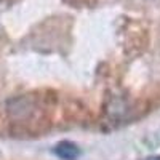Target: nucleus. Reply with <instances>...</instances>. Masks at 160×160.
I'll return each instance as SVG.
<instances>
[{"mask_svg": "<svg viewBox=\"0 0 160 160\" xmlns=\"http://www.w3.org/2000/svg\"><path fill=\"white\" fill-rule=\"evenodd\" d=\"M144 160H160V155H155V157H149V158H144Z\"/></svg>", "mask_w": 160, "mask_h": 160, "instance_id": "nucleus-2", "label": "nucleus"}, {"mask_svg": "<svg viewBox=\"0 0 160 160\" xmlns=\"http://www.w3.org/2000/svg\"><path fill=\"white\" fill-rule=\"evenodd\" d=\"M55 154L61 160H77L80 155V149L72 141H61L55 146Z\"/></svg>", "mask_w": 160, "mask_h": 160, "instance_id": "nucleus-1", "label": "nucleus"}]
</instances>
